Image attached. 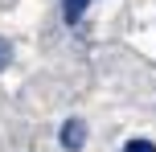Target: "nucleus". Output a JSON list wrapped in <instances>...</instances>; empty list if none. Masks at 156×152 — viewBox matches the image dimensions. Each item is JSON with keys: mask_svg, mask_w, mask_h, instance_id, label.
<instances>
[{"mask_svg": "<svg viewBox=\"0 0 156 152\" xmlns=\"http://www.w3.org/2000/svg\"><path fill=\"white\" fill-rule=\"evenodd\" d=\"M86 4H90V0H66V4H62V12H66V21H78V16L86 12Z\"/></svg>", "mask_w": 156, "mask_h": 152, "instance_id": "obj_2", "label": "nucleus"}, {"mask_svg": "<svg viewBox=\"0 0 156 152\" xmlns=\"http://www.w3.org/2000/svg\"><path fill=\"white\" fill-rule=\"evenodd\" d=\"M123 152H156V144H152V140H127Z\"/></svg>", "mask_w": 156, "mask_h": 152, "instance_id": "obj_3", "label": "nucleus"}, {"mask_svg": "<svg viewBox=\"0 0 156 152\" xmlns=\"http://www.w3.org/2000/svg\"><path fill=\"white\" fill-rule=\"evenodd\" d=\"M8 62H12V45H8V41L4 37H0V70H4V66Z\"/></svg>", "mask_w": 156, "mask_h": 152, "instance_id": "obj_4", "label": "nucleus"}, {"mask_svg": "<svg viewBox=\"0 0 156 152\" xmlns=\"http://www.w3.org/2000/svg\"><path fill=\"white\" fill-rule=\"evenodd\" d=\"M58 136H62V144L70 148V152H78V148L86 144V123H82V119H66Z\"/></svg>", "mask_w": 156, "mask_h": 152, "instance_id": "obj_1", "label": "nucleus"}]
</instances>
